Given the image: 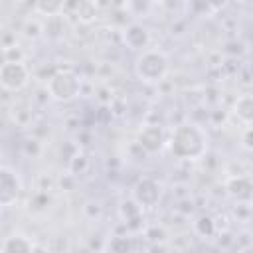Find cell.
Listing matches in <instances>:
<instances>
[{
  "label": "cell",
  "instance_id": "obj_11",
  "mask_svg": "<svg viewBox=\"0 0 253 253\" xmlns=\"http://www.w3.org/2000/svg\"><path fill=\"white\" fill-rule=\"evenodd\" d=\"M233 113L241 123L253 125V93L239 95L233 103Z\"/></svg>",
  "mask_w": 253,
  "mask_h": 253
},
{
  "label": "cell",
  "instance_id": "obj_14",
  "mask_svg": "<svg viewBox=\"0 0 253 253\" xmlns=\"http://www.w3.org/2000/svg\"><path fill=\"white\" fill-rule=\"evenodd\" d=\"M40 32H42V26H40L36 20H28V22L24 24V36H28V38H38Z\"/></svg>",
  "mask_w": 253,
  "mask_h": 253
},
{
  "label": "cell",
  "instance_id": "obj_4",
  "mask_svg": "<svg viewBox=\"0 0 253 253\" xmlns=\"http://www.w3.org/2000/svg\"><path fill=\"white\" fill-rule=\"evenodd\" d=\"M30 83V69L24 61H4L0 65V85L4 91H22Z\"/></svg>",
  "mask_w": 253,
  "mask_h": 253
},
{
  "label": "cell",
  "instance_id": "obj_2",
  "mask_svg": "<svg viewBox=\"0 0 253 253\" xmlns=\"http://www.w3.org/2000/svg\"><path fill=\"white\" fill-rule=\"evenodd\" d=\"M168 69H170V61L162 49L148 47L142 53H138V57L134 59V75L148 85H156L164 81Z\"/></svg>",
  "mask_w": 253,
  "mask_h": 253
},
{
  "label": "cell",
  "instance_id": "obj_13",
  "mask_svg": "<svg viewBox=\"0 0 253 253\" xmlns=\"http://www.w3.org/2000/svg\"><path fill=\"white\" fill-rule=\"evenodd\" d=\"M65 6L61 2H38L36 4V10L43 16H57Z\"/></svg>",
  "mask_w": 253,
  "mask_h": 253
},
{
  "label": "cell",
  "instance_id": "obj_6",
  "mask_svg": "<svg viewBox=\"0 0 253 253\" xmlns=\"http://www.w3.org/2000/svg\"><path fill=\"white\" fill-rule=\"evenodd\" d=\"M132 200L140 208H154L160 200V184L152 178H140L132 188Z\"/></svg>",
  "mask_w": 253,
  "mask_h": 253
},
{
  "label": "cell",
  "instance_id": "obj_12",
  "mask_svg": "<svg viewBox=\"0 0 253 253\" xmlns=\"http://www.w3.org/2000/svg\"><path fill=\"white\" fill-rule=\"evenodd\" d=\"M194 229H196V233L202 235V237H211V235L215 233V223H213V219H211L210 215H200V217L194 221Z\"/></svg>",
  "mask_w": 253,
  "mask_h": 253
},
{
  "label": "cell",
  "instance_id": "obj_7",
  "mask_svg": "<svg viewBox=\"0 0 253 253\" xmlns=\"http://www.w3.org/2000/svg\"><path fill=\"white\" fill-rule=\"evenodd\" d=\"M164 142H166L164 130H162L158 125H146V126H142V128L138 130L136 144H138L144 152H148V154L158 152V150L164 146Z\"/></svg>",
  "mask_w": 253,
  "mask_h": 253
},
{
  "label": "cell",
  "instance_id": "obj_3",
  "mask_svg": "<svg viewBox=\"0 0 253 253\" xmlns=\"http://www.w3.org/2000/svg\"><path fill=\"white\" fill-rule=\"evenodd\" d=\"M49 97L53 101H59V103H67V101H73L75 97H79L81 93V79L73 73V71H55L49 79H47V85H45Z\"/></svg>",
  "mask_w": 253,
  "mask_h": 253
},
{
  "label": "cell",
  "instance_id": "obj_10",
  "mask_svg": "<svg viewBox=\"0 0 253 253\" xmlns=\"http://www.w3.org/2000/svg\"><path fill=\"white\" fill-rule=\"evenodd\" d=\"M227 194L235 200H249L253 198V182L245 176H235L227 182Z\"/></svg>",
  "mask_w": 253,
  "mask_h": 253
},
{
  "label": "cell",
  "instance_id": "obj_9",
  "mask_svg": "<svg viewBox=\"0 0 253 253\" xmlns=\"http://www.w3.org/2000/svg\"><path fill=\"white\" fill-rule=\"evenodd\" d=\"M0 253H34V241L26 233H10L2 241Z\"/></svg>",
  "mask_w": 253,
  "mask_h": 253
},
{
  "label": "cell",
  "instance_id": "obj_5",
  "mask_svg": "<svg viewBox=\"0 0 253 253\" xmlns=\"http://www.w3.org/2000/svg\"><path fill=\"white\" fill-rule=\"evenodd\" d=\"M22 194V178L20 174L8 166L2 164L0 168V206L2 208H10L16 204V200Z\"/></svg>",
  "mask_w": 253,
  "mask_h": 253
},
{
  "label": "cell",
  "instance_id": "obj_1",
  "mask_svg": "<svg viewBox=\"0 0 253 253\" xmlns=\"http://www.w3.org/2000/svg\"><path fill=\"white\" fill-rule=\"evenodd\" d=\"M170 152L182 160H198L208 150V134L194 123H182L170 132Z\"/></svg>",
  "mask_w": 253,
  "mask_h": 253
},
{
  "label": "cell",
  "instance_id": "obj_15",
  "mask_svg": "<svg viewBox=\"0 0 253 253\" xmlns=\"http://www.w3.org/2000/svg\"><path fill=\"white\" fill-rule=\"evenodd\" d=\"M241 146L247 148V150H253V125H249L241 132Z\"/></svg>",
  "mask_w": 253,
  "mask_h": 253
},
{
  "label": "cell",
  "instance_id": "obj_8",
  "mask_svg": "<svg viewBox=\"0 0 253 253\" xmlns=\"http://www.w3.org/2000/svg\"><path fill=\"white\" fill-rule=\"evenodd\" d=\"M123 40H125V45L132 51H144L148 49V43H150V34L148 30L138 24V22H132L128 24L125 30H123Z\"/></svg>",
  "mask_w": 253,
  "mask_h": 253
}]
</instances>
